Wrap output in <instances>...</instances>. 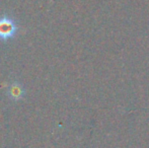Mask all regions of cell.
<instances>
[{"label": "cell", "instance_id": "cell-1", "mask_svg": "<svg viewBox=\"0 0 149 148\" xmlns=\"http://www.w3.org/2000/svg\"><path fill=\"white\" fill-rule=\"evenodd\" d=\"M16 24L11 18L3 16L0 18V40L7 41L14 37L16 33Z\"/></svg>", "mask_w": 149, "mask_h": 148}, {"label": "cell", "instance_id": "cell-2", "mask_svg": "<svg viewBox=\"0 0 149 148\" xmlns=\"http://www.w3.org/2000/svg\"><path fill=\"white\" fill-rule=\"evenodd\" d=\"M24 87L19 84V83H12L9 86V89H8V95L11 97L13 101H19L24 97Z\"/></svg>", "mask_w": 149, "mask_h": 148}]
</instances>
